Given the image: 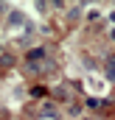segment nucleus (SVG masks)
Returning <instances> with one entry per match:
<instances>
[{
    "instance_id": "nucleus-3",
    "label": "nucleus",
    "mask_w": 115,
    "mask_h": 120,
    "mask_svg": "<svg viewBox=\"0 0 115 120\" xmlns=\"http://www.w3.org/2000/svg\"><path fill=\"white\" fill-rule=\"evenodd\" d=\"M8 25H23V14L20 11H11L8 14Z\"/></svg>"
},
{
    "instance_id": "nucleus-4",
    "label": "nucleus",
    "mask_w": 115,
    "mask_h": 120,
    "mask_svg": "<svg viewBox=\"0 0 115 120\" xmlns=\"http://www.w3.org/2000/svg\"><path fill=\"white\" fill-rule=\"evenodd\" d=\"M79 11H82V6H73V8H70V20H76V17H79Z\"/></svg>"
},
{
    "instance_id": "nucleus-2",
    "label": "nucleus",
    "mask_w": 115,
    "mask_h": 120,
    "mask_svg": "<svg viewBox=\"0 0 115 120\" xmlns=\"http://www.w3.org/2000/svg\"><path fill=\"white\" fill-rule=\"evenodd\" d=\"M28 61H37V59H45V48H34V50H28V56H25Z\"/></svg>"
},
{
    "instance_id": "nucleus-6",
    "label": "nucleus",
    "mask_w": 115,
    "mask_h": 120,
    "mask_svg": "<svg viewBox=\"0 0 115 120\" xmlns=\"http://www.w3.org/2000/svg\"><path fill=\"white\" fill-rule=\"evenodd\" d=\"M112 39H115V31H112Z\"/></svg>"
},
{
    "instance_id": "nucleus-1",
    "label": "nucleus",
    "mask_w": 115,
    "mask_h": 120,
    "mask_svg": "<svg viewBox=\"0 0 115 120\" xmlns=\"http://www.w3.org/2000/svg\"><path fill=\"white\" fill-rule=\"evenodd\" d=\"M104 73H107V78H110V81H115V56H110V59H107Z\"/></svg>"
},
{
    "instance_id": "nucleus-5",
    "label": "nucleus",
    "mask_w": 115,
    "mask_h": 120,
    "mask_svg": "<svg viewBox=\"0 0 115 120\" xmlns=\"http://www.w3.org/2000/svg\"><path fill=\"white\" fill-rule=\"evenodd\" d=\"M110 20H112V22H115V11H112V14H110Z\"/></svg>"
}]
</instances>
